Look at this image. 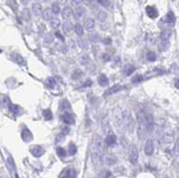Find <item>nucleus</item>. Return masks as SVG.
Instances as JSON below:
<instances>
[{
	"label": "nucleus",
	"mask_w": 179,
	"mask_h": 178,
	"mask_svg": "<svg viewBox=\"0 0 179 178\" xmlns=\"http://www.w3.org/2000/svg\"><path fill=\"white\" fill-rule=\"evenodd\" d=\"M137 117H138V123H139V130H138V133H139L140 138H142V134L145 133L146 130H147V125H146V115L144 114V112L142 110H141L138 112Z\"/></svg>",
	"instance_id": "obj_1"
},
{
	"label": "nucleus",
	"mask_w": 179,
	"mask_h": 178,
	"mask_svg": "<svg viewBox=\"0 0 179 178\" xmlns=\"http://www.w3.org/2000/svg\"><path fill=\"white\" fill-rule=\"evenodd\" d=\"M7 164H8V167H9V170L11 172L12 177L13 178H20L19 175L17 173V169H16V166L14 164V161L12 158H7Z\"/></svg>",
	"instance_id": "obj_2"
},
{
	"label": "nucleus",
	"mask_w": 179,
	"mask_h": 178,
	"mask_svg": "<svg viewBox=\"0 0 179 178\" xmlns=\"http://www.w3.org/2000/svg\"><path fill=\"white\" fill-rule=\"evenodd\" d=\"M31 153L33 155L35 158H40L42 155H44L45 150L41 146H39V145H34V146H31Z\"/></svg>",
	"instance_id": "obj_3"
},
{
	"label": "nucleus",
	"mask_w": 179,
	"mask_h": 178,
	"mask_svg": "<svg viewBox=\"0 0 179 178\" xmlns=\"http://www.w3.org/2000/svg\"><path fill=\"white\" fill-rule=\"evenodd\" d=\"M129 160L132 164L135 165L138 161V150L136 146L133 145L131 150H130V155H129Z\"/></svg>",
	"instance_id": "obj_4"
},
{
	"label": "nucleus",
	"mask_w": 179,
	"mask_h": 178,
	"mask_svg": "<svg viewBox=\"0 0 179 178\" xmlns=\"http://www.w3.org/2000/svg\"><path fill=\"white\" fill-rule=\"evenodd\" d=\"M21 136H22V141H24L25 142H30V141H32V139H33V136H32V133H31V132L29 130L28 128H23V129H22V133H21Z\"/></svg>",
	"instance_id": "obj_5"
},
{
	"label": "nucleus",
	"mask_w": 179,
	"mask_h": 178,
	"mask_svg": "<svg viewBox=\"0 0 179 178\" xmlns=\"http://www.w3.org/2000/svg\"><path fill=\"white\" fill-rule=\"evenodd\" d=\"M61 119L62 121L66 125H74L75 124V118L70 113L68 112H64V114H62L61 116Z\"/></svg>",
	"instance_id": "obj_6"
},
{
	"label": "nucleus",
	"mask_w": 179,
	"mask_h": 178,
	"mask_svg": "<svg viewBox=\"0 0 179 178\" xmlns=\"http://www.w3.org/2000/svg\"><path fill=\"white\" fill-rule=\"evenodd\" d=\"M146 13H147V15L151 19H155L159 16V12L154 6H147L146 7Z\"/></svg>",
	"instance_id": "obj_7"
},
{
	"label": "nucleus",
	"mask_w": 179,
	"mask_h": 178,
	"mask_svg": "<svg viewBox=\"0 0 179 178\" xmlns=\"http://www.w3.org/2000/svg\"><path fill=\"white\" fill-rule=\"evenodd\" d=\"M154 125H155V122H154L153 116L151 114H147L146 115V125H147V131L151 132L154 129Z\"/></svg>",
	"instance_id": "obj_8"
},
{
	"label": "nucleus",
	"mask_w": 179,
	"mask_h": 178,
	"mask_svg": "<svg viewBox=\"0 0 179 178\" xmlns=\"http://www.w3.org/2000/svg\"><path fill=\"white\" fill-rule=\"evenodd\" d=\"M10 58L14 63L20 64V66H23V64H25V63H24V59H23L22 56L21 55L17 54V53H11L10 54Z\"/></svg>",
	"instance_id": "obj_9"
},
{
	"label": "nucleus",
	"mask_w": 179,
	"mask_h": 178,
	"mask_svg": "<svg viewBox=\"0 0 179 178\" xmlns=\"http://www.w3.org/2000/svg\"><path fill=\"white\" fill-rule=\"evenodd\" d=\"M61 178H76V171L74 168H68L62 173Z\"/></svg>",
	"instance_id": "obj_10"
},
{
	"label": "nucleus",
	"mask_w": 179,
	"mask_h": 178,
	"mask_svg": "<svg viewBox=\"0 0 179 178\" xmlns=\"http://www.w3.org/2000/svg\"><path fill=\"white\" fill-rule=\"evenodd\" d=\"M144 151H145V154L147 156H151L153 154L154 146H153V141L151 140H149V141H147V142H146Z\"/></svg>",
	"instance_id": "obj_11"
},
{
	"label": "nucleus",
	"mask_w": 179,
	"mask_h": 178,
	"mask_svg": "<svg viewBox=\"0 0 179 178\" xmlns=\"http://www.w3.org/2000/svg\"><path fill=\"white\" fill-rule=\"evenodd\" d=\"M122 89H124L123 86H121V85H119V84H116V85L112 86L111 88H109L108 90L104 93V96H108V95H112V94H114V93H117V92H118L119 91H121Z\"/></svg>",
	"instance_id": "obj_12"
},
{
	"label": "nucleus",
	"mask_w": 179,
	"mask_h": 178,
	"mask_svg": "<svg viewBox=\"0 0 179 178\" xmlns=\"http://www.w3.org/2000/svg\"><path fill=\"white\" fill-rule=\"evenodd\" d=\"M85 9L83 7V6H78L76 9H75V19L77 20H81L83 18V16L85 15Z\"/></svg>",
	"instance_id": "obj_13"
},
{
	"label": "nucleus",
	"mask_w": 179,
	"mask_h": 178,
	"mask_svg": "<svg viewBox=\"0 0 179 178\" xmlns=\"http://www.w3.org/2000/svg\"><path fill=\"white\" fill-rule=\"evenodd\" d=\"M164 22H166L167 23H169V24H174L175 22H176V16H175V14L173 12H168L166 16H165V18H163Z\"/></svg>",
	"instance_id": "obj_14"
},
{
	"label": "nucleus",
	"mask_w": 179,
	"mask_h": 178,
	"mask_svg": "<svg viewBox=\"0 0 179 178\" xmlns=\"http://www.w3.org/2000/svg\"><path fill=\"white\" fill-rule=\"evenodd\" d=\"M73 10H72V8L69 7V6H66L63 9L62 11V17L64 19H69L71 16L73 15Z\"/></svg>",
	"instance_id": "obj_15"
},
{
	"label": "nucleus",
	"mask_w": 179,
	"mask_h": 178,
	"mask_svg": "<svg viewBox=\"0 0 179 178\" xmlns=\"http://www.w3.org/2000/svg\"><path fill=\"white\" fill-rule=\"evenodd\" d=\"M116 141H117V137H116L115 134H113L112 133L108 134L107 137H106V139H105L106 144L109 145V146H111V145H113V144H115Z\"/></svg>",
	"instance_id": "obj_16"
},
{
	"label": "nucleus",
	"mask_w": 179,
	"mask_h": 178,
	"mask_svg": "<svg viewBox=\"0 0 179 178\" xmlns=\"http://www.w3.org/2000/svg\"><path fill=\"white\" fill-rule=\"evenodd\" d=\"M32 12L35 16H39L42 14V9H41V5L39 3H34L32 5Z\"/></svg>",
	"instance_id": "obj_17"
},
{
	"label": "nucleus",
	"mask_w": 179,
	"mask_h": 178,
	"mask_svg": "<svg viewBox=\"0 0 179 178\" xmlns=\"http://www.w3.org/2000/svg\"><path fill=\"white\" fill-rule=\"evenodd\" d=\"M73 30V25H72V23L68 21L66 22H64V24H63V31L66 34L69 35L71 32Z\"/></svg>",
	"instance_id": "obj_18"
},
{
	"label": "nucleus",
	"mask_w": 179,
	"mask_h": 178,
	"mask_svg": "<svg viewBox=\"0 0 179 178\" xmlns=\"http://www.w3.org/2000/svg\"><path fill=\"white\" fill-rule=\"evenodd\" d=\"M171 34H172V31L171 30H162L161 31V33L159 35V38L161 40H167L170 37H171Z\"/></svg>",
	"instance_id": "obj_19"
},
{
	"label": "nucleus",
	"mask_w": 179,
	"mask_h": 178,
	"mask_svg": "<svg viewBox=\"0 0 179 178\" xmlns=\"http://www.w3.org/2000/svg\"><path fill=\"white\" fill-rule=\"evenodd\" d=\"M8 109L10 110V112H12L14 115H19L20 114V111H21V108L18 105H15V104H12L10 103L9 106H8Z\"/></svg>",
	"instance_id": "obj_20"
},
{
	"label": "nucleus",
	"mask_w": 179,
	"mask_h": 178,
	"mask_svg": "<svg viewBox=\"0 0 179 178\" xmlns=\"http://www.w3.org/2000/svg\"><path fill=\"white\" fill-rule=\"evenodd\" d=\"M98 82H99L100 85L102 87H106L108 84V79L105 74H100L99 79H98Z\"/></svg>",
	"instance_id": "obj_21"
},
{
	"label": "nucleus",
	"mask_w": 179,
	"mask_h": 178,
	"mask_svg": "<svg viewBox=\"0 0 179 178\" xmlns=\"http://www.w3.org/2000/svg\"><path fill=\"white\" fill-rule=\"evenodd\" d=\"M135 71V66H133V64H126V66L124 67V72L125 75H130L132 74L133 72Z\"/></svg>",
	"instance_id": "obj_22"
},
{
	"label": "nucleus",
	"mask_w": 179,
	"mask_h": 178,
	"mask_svg": "<svg viewBox=\"0 0 179 178\" xmlns=\"http://www.w3.org/2000/svg\"><path fill=\"white\" fill-rule=\"evenodd\" d=\"M22 18L26 22H29L31 20V12L28 8H24L22 11Z\"/></svg>",
	"instance_id": "obj_23"
},
{
	"label": "nucleus",
	"mask_w": 179,
	"mask_h": 178,
	"mask_svg": "<svg viewBox=\"0 0 179 178\" xmlns=\"http://www.w3.org/2000/svg\"><path fill=\"white\" fill-rule=\"evenodd\" d=\"M84 26H85V29H87V30H91V29L94 28V26H95L94 20L92 18H88L86 21H84Z\"/></svg>",
	"instance_id": "obj_24"
},
{
	"label": "nucleus",
	"mask_w": 179,
	"mask_h": 178,
	"mask_svg": "<svg viewBox=\"0 0 179 178\" xmlns=\"http://www.w3.org/2000/svg\"><path fill=\"white\" fill-rule=\"evenodd\" d=\"M42 115H43V117L45 120L47 121H49V120H52L53 118V114L50 109H44L42 111Z\"/></svg>",
	"instance_id": "obj_25"
},
{
	"label": "nucleus",
	"mask_w": 179,
	"mask_h": 178,
	"mask_svg": "<svg viewBox=\"0 0 179 178\" xmlns=\"http://www.w3.org/2000/svg\"><path fill=\"white\" fill-rule=\"evenodd\" d=\"M43 19L45 21H49L52 20V10H50L49 8H47L43 12Z\"/></svg>",
	"instance_id": "obj_26"
},
{
	"label": "nucleus",
	"mask_w": 179,
	"mask_h": 178,
	"mask_svg": "<svg viewBox=\"0 0 179 178\" xmlns=\"http://www.w3.org/2000/svg\"><path fill=\"white\" fill-rule=\"evenodd\" d=\"M77 152V147L74 142H71L68 146V153L71 156H74Z\"/></svg>",
	"instance_id": "obj_27"
},
{
	"label": "nucleus",
	"mask_w": 179,
	"mask_h": 178,
	"mask_svg": "<svg viewBox=\"0 0 179 178\" xmlns=\"http://www.w3.org/2000/svg\"><path fill=\"white\" fill-rule=\"evenodd\" d=\"M46 84L49 89H54L56 84V82L53 77H49L46 80Z\"/></svg>",
	"instance_id": "obj_28"
},
{
	"label": "nucleus",
	"mask_w": 179,
	"mask_h": 178,
	"mask_svg": "<svg viewBox=\"0 0 179 178\" xmlns=\"http://www.w3.org/2000/svg\"><path fill=\"white\" fill-rule=\"evenodd\" d=\"M170 46V43L168 40H161V42L159 44V47L161 51H166L168 49V47Z\"/></svg>",
	"instance_id": "obj_29"
},
{
	"label": "nucleus",
	"mask_w": 179,
	"mask_h": 178,
	"mask_svg": "<svg viewBox=\"0 0 179 178\" xmlns=\"http://www.w3.org/2000/svg\"><path fill=\"white\" fill-rule=\"evenodd\" d=\"M142 81H143L142 75H141V74H136L135 76H134V77L132 78L131 82H132V83H134V84H138V83H142Z\"/></svg>",
	"instance_id": "obj_30"
},
{
	"label": "nucleus",
	"mask_w": 179,
	"mask_h": 178,
	"mask_svg": "<svg viewBox=\"0 0 179 178\" xmlns=\"http://www.w3.org/2000/svg\"><path fill=\"white\" fill-rule=\"evenodd\" d=\"M97 18L100 22H103L106 21V19H107V14H106L104 11H99V13H98V14H97Z\"/></svg>",
	"instance_id": "obj_31"
},
{
	"label": "nucleus",
	"mask_w": 179,
	"mask_h": 178,
	"mask_svg": "<svg viewBox=\"0 0 179 178\" xmlns=\"http://www.w3.org/2000/svg\"><path fill=\"white\" fill-rule=\"evenodd\" d=\"M60 24H61V22H60V20L58 18H53L51 20V22H50V25H51V27L53 29H58V28H59Z\"/></svg>",
	"instance_id": "obj_32"
},
{
	"label": "nucleus",
	"mask_w": 179,
	"mask_h": 178,
	"mask_svg": "<svg viewBox=\"0 0 179 178\" xmlns=\"http://www.w3.org/2000/svg\"><path fill=\"white\" fill-rule=\"evenodd\" d=\"M173 154L175 157H178L179 156V137L177 138V140L176 141V143L174 145L173 148Z\"/></svg>",
	"instance_id": "obj_33"
},
{
	"label": "nucleus",
	"mask_w": 179,
	"mask_h": 178,
	"mask_svg": "<svg viewBox=\"0 0 179 178\" xmlns=\"http://www.w3.org/2000/svg\"><path fill=\"white\" fill-rule=\"evenodd\" d=\"M56 154H58V156L60 157V158H64L66 156V151L64 150V148H62V147H58V148H56Z\"/></svg>",
	"instance_id": "obj_34"
},
{
	"label": "nucleus",
	"mask_w": 179,
	"mask_h": 178,
	"mask_svg": "<svg viewBox=\"0 0 179 178\" xmlns=\"http://www.w3.org/2000/svg\"><path fill=\"white\" fill-rule=\"evenodd\" d=\"M75 30L76 34L78 36H82L83 34V28L80 23H77L76 25L75 26Z\"/></svg>",
	"instance_id": "obj_35"
},
{
	"label": "nucleus",
	"mask_w": 179,
	"mask_h": 178,
	"mask_svg": "<svg viewBox=\"0 0 179 178\" xmlns=\"http://www.w3.org/2000/svg\"><path fill=\"white\" fill-rule=\"evenodd\" d=\"M147 59L150 61V62H154L156 59H157V55H156V54L154 53V52H152V51H150V52H148L147 53Z\"/></svg>",
	"instance_id": "obj_36"
},
{
	"label": "nucleus",
	"mask_w": 179,
	"mask_h": 178,
	"mask_svg": "<svg viewBox=\"0 0 179 178\" xmlns=\"http://www.w3.org/2000/svg\"><path fill=\"white\" fill-rule=\"evenodd\" d=\"M89 39H91L92 42H98L99 41V39H100V37H99V35H98L97 32H93V33L90 34Z\"/></svg>",
	"instance_id": "obj_37"
},
{
	"label": "nucleus",
	"mask_w": 179,
	"mask_h": 178,
	"mask_svg": "<svg viewBox=\"0 0 179 178\" xmlns=\"http://www.w3.org/2000/svg\"><path fill=\"white\" fill-rule=\"evenodd\" d=\"M162 141L165 143H170L173 141V135L171 134H165L163 137H162Z\"/></svg>",
	"instance_id": "obj_38"
},
{
	"label": "nucleus",
	"mask_w": 179,
	"mask_h": 178,
	"mask_svg": "<svg viewBox=\"0 0 179 178\" xmlns=\"http://www.w3.org/2000/svg\"><path fill=\"white\" fill-rule=\"evenodd\" d=\"M8 5L11 6V8L14 11H17L18 5H17V3H16L15 0H9V1H8Z\"/></svg>",
	"instance_id": "obj_39"
},
{
	"label": "nucleus",
	"mask_w": 179,
	"mask_h": 178,
	"mask_svg": "<svg viewBox=\"0 0 179 178\" xmlns=\"http://www.w3.org/2000/svg\"><path fill=\"white\" fill-rule=\"evenodd\" d=\"M52 12L55 14H58L60 13V7H59V5L58 3H54L52 5Z\"/></svg>",
	"instance_id": "obj_40"
},
{
	"label": "nucleus",
	"mask_w": 179,
	"mask_h": 178,
	"mask_svg": "<svg viewBox=\"0 0 179 178\" xmlns=\"http://www.w3.org/2000/svg\"><path fill=\"white\" fill-rule=\"evenodd\" d=\"M53 37H52V35L51 34H47V35H45V37H44V41H45V43H47V44H50V43H52L53 42Z\"/></svg>",
	"instance_id": "obj_41"
},
{
	"label": "nucleus",
	"mask_w": 179,
	"mask_h": 178,
	"mask_svg": "<svg viewBox=\"0 0 179 178\" xmlns=\"http://www.w3.org/2000/svg\"><path fill=\"white\" fill-rule=\"evenodd\" d=\"M78 45L81 48H83V49H84V48H87L88 45H87V42L85 41L84 39H78Z\"/></svg>",
	"instance_id": "obj_42"
},
{
	"label": "nucleus",
	"mask_w": 179,
	"mask_h": 178,
	"mask_svg": "<svg viewBox=\"0 0 179 178\" xmlns=\"http://www.w3.org/2000/svg\"><path fill=\"white\" fill-rule=\"evenodd\" d=\"M10 103H11L10 102V99H9V98H8L7 96L6 97H4V98L2 99V105H3V107H6L7 106V108H8V106H9Z\"/></svg>",
	"instance_id": "obj_43"
},
{
	"label": "nucleus",
	"mask_w": 179,
	"mask_h": 178,
	"mask_svg": "<svg viewBox=\"0 0 179 178\" xmlns=\"http://www.w3.org/2000/svg\"><path fill=\"white\" fill-rule=\"evenodd\" d=\"M98 2H99L100 5H101L104 7H108L110 5V1H109V0H98Z\"/></svg>",
	"instance_id": "obj_44"
},
{
	"label": "nucleus",
	"mask_w": 179,
	"mask_h": 178,
	"mask_svg": "<svg viewBox=\"0 0 179 178\" xmlns=\"http://www.w3.org/2000/svg\"><path fill=\"white\" fill-rule=\"evenodd\" d=\"M110 172L109 171H106V170H104V171H102L101 173H100V175H101V177H103V178H108L109 176H110Z\"/></svg>",
	"instance_id": "obj_45"
},
{
	"label": "nucleus",
	"mask_w": 179,
	"mask_h": 178,
	"mask_svg": "<svg viewBox=\"0 0 179 178\" xmlns=\"http://www.w3.org/2000/svg\"><path fill=\"white\" fill-rule=\"evenodd\" d=\"M71 3L73 5L78 7L81 4H82V0H71Z\"/></svg>",
	"instance_id": "obj_46"
},
{
	"label": "nucleus",
	"mask_w": 179,
	"mask_h": 178,
	"mask_svg": "<svg viewBox=\"0 0 179 178\" xmlns=\"http://www.w3.org/2000/svg\"><path fill=\"white\" fill-rule=\"evenodd\" d=\"M55 35H56V38H58V39L61 40V41H64V36L60 33L59 31H56V32H55Z\"/></svg>",
	"instance_id": "obj_47"
},
{
	"label": "nucleus",
	"mask_w": 179,
	"mask_h": 178,
	"mask_svg": "<svg viewBox=\"0 0 179 178\" xmlns=\"http://www.w3.org/2000/svg\"><path fill=\"white\" fill-rule=\"evenodd\" d=\"M64 139V136L63 134H59L58 137H56V142H60V141H62Z\"/></svg>",
	"instance_id": "obj_48"
},
{
	"label": "nucleus",
	"mask_w": 179,
	"mask_h": 178,
	"mask_svg": "<svg viewBox=\"0 0 179 178\" xmlns=\"http://www.w3.org/2000/svg\"><path fill=\"white\" fill-rule=\"evenodd\" d=\"M92 85V82L91 80H87L86 82L84 83V84H83L84 87H91Z\"/></svg>",
	"instance_id": "obj_49"
},
{
	"label": "nucleus",
	"mask_w": 179,
	"mask_h": 178,
	"mask_svg": "<svg viewBox=\"0 0 179 178\" xmlns=\"http://www.w3.org/2000/svg\"><path fill=\"white\" fill-rule=\"evenodd\" d=\"M107 161H108V163L109 164V165H112V164H115L116 162H115V159H114L113 158H107Z\"/></svg>",
	"instance_id": "obj_50"
},
{
	"label": "nucleus",
	"mask_w": 179,
	"mask_h": 178,
	"mask_svg": "<svg viewBox=\"0 0 179 178\" xmlns=\"http://www.w3.org/2000/svg\"><path fill=\"white\" fill-rule=\"evenodd\" d=\"M103 59L105 60V61H109L110 60V56L108 55V54H103Z\"/></svg>",
	"instance_id": "obj_51"
},
{
	"label": "nucleus",
	"mask_w": 179,
	"mask_h": 178,
	"mask_svg": "<svg viewBox=\"0 0 179 178\" xmlns=\"http://www.w3.org/2000/svg\"><path fill=\"white\" fill-rule=\"evenodd\" d=\"M175 87L179 90V78H178V79H176V80L175 81Z\"/></svg>",
	"instance_id": "obj_52"
},
{
	"label": "nucleus",
	"mask_w": 179,
	"mask_h": 178,
	"mask_svg": "<svg viewBox=\"0 0 179 178\" xmlns=\"http://www.w3.org/2000/svg\"><path fill=\"white\" fill-rule=\"evenodd\" d=\"M111 42H112V41H111V39H110L109 38L104 39V43H105V44H110Z\"/></svg>",
	"instance_id": "obj_53"
},
{
	"label": "nucleus",
	"mask_w": 179,
	"mask_h": 178,
	"mask_svg": "<svg viewBox=\"0 0 179 178\" xmlns=\"http://www.w3.org/2000/svg\"><path fill=\"white\" fill-rule=\"evenodd\" d=\"M20 1H21V3H22V5H28V4H29L30 0H20Z\"/></svg>",
	"instance_id": "obj_54"
},
{
	"label": "nucleus",
	"mask_w": 179,
	"mask_h": 178,
	"mask_svg": "<svg viewBox=\"0 0 179 178\" xmlns=\"http://www.w3.org/2000/svg\"><path fill=\"white\" fill-rule=\"evenodd\" d=\"M58 3L61 4V5H66V4L67 3L68 0H58Z\"/></svg>",
	"instance_id": "obj_55"
},
{
	"label": "nucleus",
	"mask_w": 179,
	"mask_h": 178,
	"mask_svg": "<svg viewBox=\"0 0 179 178\" xmlns=\"http://www.w3.org/2000/svg\"><path fill=\"white\" fill-rule=\"evenodd\" d=\"M43 1L47 3V2H49V1H51V0H43Z\"/></svg>",
	"instance_id": "obj_56"
},
{
	"label": "nucleus",
	"mask_w": 179,
	"mask_h": 178,
	"mask_svg": "<svg viewBox=\"0 0 179 178\" xmlns=\"http://www.w3.org/2000/svg\"><path fill=\"white\" fill-rule=\"evenodd\" d=\"M87 1H92V0H87Z\"/></svg>",
	"instance_id": "obj_57"
},
{
	"label": "nucleus",
	"mask_w": 179,
	"mask_h": 178,
	"mask_svg": "<svg viewBox=\"0 0 179 178\" xmlns=\"http://www.w3.org/2000/svg\"><path fill=\"white\" fill-rule=\"evenodd\" d=\"M172 1H175V0H172Z\"/></svg>",
	"instance_id": "obj_58"
},
{
	"label": "nucleus",
	"mask_w": 179,
	"mask_h": 178,
	"mask_svg": "<svg viewBox=\"0 0 179 178\" xmlns=\"http://www.w3.org/2000/svg\"><path fill=\"white\" fill-rule=\"evenodd\" d=\"M2 178H3V177H2Z\"/></svg>",
	"instance_id": "obj_59"
}]
</instances>
